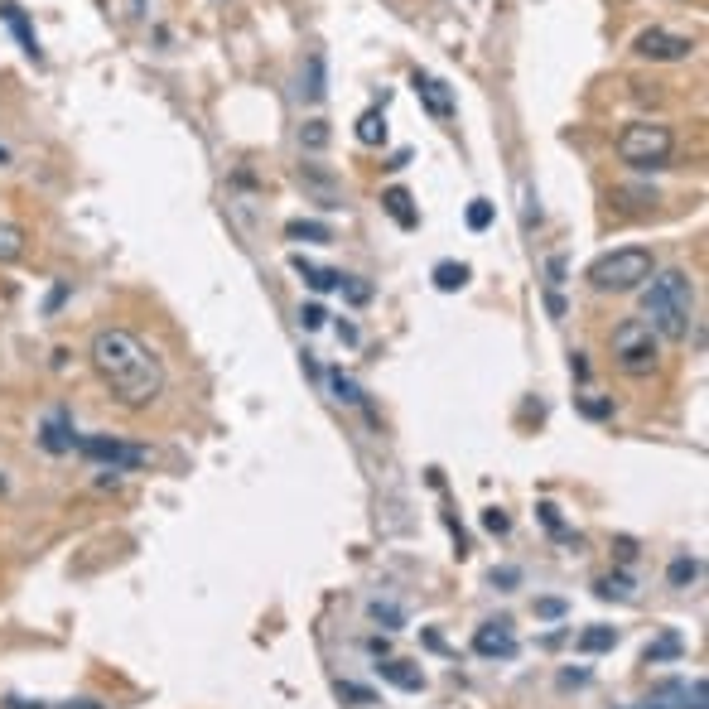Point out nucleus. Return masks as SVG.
<instances>
[{
    "mask_svg": "<svg viewBox=\"0 0 709 709\" xmlns=\"http://www.w3.org/2000/svg\"><path fill=\"white\" fill-rule=\"evenodd\" d=\"M92 367H97V377L107 382V391L126 410H140V406H150V401H160L164 367L136 333H126V328H102V333L92 338Z\"/></svg>",
    "mask_w": 709,
    "mask_h": 709,
    "instance_id": "obj_1",
    "label": "nucleus"
},
{
    "mask_svg": "<svg viewBox=\"0 0 709 709\" xmlns=\"http://www.w3.org/2000/svg\"><path fill=\"white\" fill-rule=\"evenodd\" d=\"M642 314L647 328L666 343H685L690 324H695V285L685 271H652V285L642 295Z\"/></svg>",
    "mask_w": 709,
    "mask_h": 709,
    "instance_id": "obj_2",
    "label": "nucleus"
},
{
    "mask_svg": "<svg viewBox=\"0 0 709 709\" xmlns=\"http://www.w3.org/2000/svg\"><path fill=\"white\" fill-rule=\"evenodd\" d=\"M652 271H656V256L647 246H618V251L599 256L584 280H589L599 295H628L642 280H652Z\"/></svg>",
    "mask_w": 709,
    "mask_h": 709,
    "instance_id": "obj_3",
    "label": "nucleus"
},
{
    "mask_svg": "<svg viewBox=\"0 0 709 709\" xmlns=\"http://www.w3.org/2000/svg\"><path fill=\"white\" fill-rule=\"evenodd\" d=\"M676 150V131L661 121H632L618 131V160L628 169H666Z\"/></svg>",
    "mask_w": 709,
    "mask_h": 709,
    "instance_id": "obj_4",
    "label": "nucleus"
},
{
    "mask_svg": "<svg viewBox=\"0 0 709 709\" xmlns=\"http://www.w3.org/2000/svg\"><path fill=\"white\" fill-rule=\"evenodd\" d=\"M613 362L628 372V377H652L656 362H661V338H656L647 319H623L613 328Z\"/></svg>",
    "mask_w": 709,
    "mask_h": 709,
    "instance_id": "obj_5",
    "label": "nucleus"
},
{
    "mask_svg": "<svg viewBox=\"0 0 709 709\" xmlns=\"http://www.w3.org/2000/svg\"><path fill=\"white\" fill-rule=\"evenodd\" d=\"M78 454L92 459V464H111V468H145L150 464V449H145V444H126V439H111V435H82Z\"/></svg>",
    "mask_w": 709,
    "mask_h": 709,
    "instance_id": "obj_6",
    "label": "nucleus"
},
{
    "mask_svg": "<svg viewBox=\"0 0 709 709\" xmlns=\"http://www.w3.org/2000/svg\"><path fill=\"white\" fill-rule=\"evenodd\" d=\"M632 54L652 58V63H676V58L695 54V39H690V34H671V29H642V34L632 39Z\"/></svg>",
    "mask_w": 709,
    "mask_h": 709,
    "instance_id": "obj_7",
    "label": "nucleus"
},
{
    "mask_svg": "<svg viewBox=\"0 0 709 709\" xmlns=\"http://www.w3.org/2000/svg\"><path fill=\"white\" fill-rule=\"evenodd\" d=\"M705 700H709V690H705V681H661L642 700V705H632V709H705Z\"/></svg>",
    "mask_w": 709,
    "mask_h": 709,
    "instance_id": "obj_8",
    "label": "nucleus"
},
{
    "mask_svg": "<svg viewBox=\"0 0 709 709\" xmlns=\"http://www.w3.org/2000/svg\"><path fill=\"white\" fill-rule=\"evenodd\" d=\"M410 87H415V97L425 102V111L435 116V121H454V111H459V102H454V92H449V82L430 78V73H410Z\"/></svg>",
    "mask_w": 709,
    "mask_h": 709,
    "instance_id": "obj_9",
    "label": "nucleus"
},
{
    "mask_svg": "<svg viewBox=\"0 0 709 709\" xmlns=\"http://www.w3.org/2000/svg\"><path fill=\"white\" fill-rule=\"evenodd\" d=\"M473 652L478 656H502V661H512L517 656V637H512V623L507 618H492L483 628L473 632Z\"/></svg>",
    "mask_w": 709,
    "mask_h": 709,
    "instance_id": "obj_10",
    "label": "nucleus"
},
{
    "mask_svg": "<svg viewBox=\"0 0 709 709\" xmlns=\"http://www.w3.org/2000/svg\"><path fill=\"white\" fill-rule=\"evenodd\" d=\"M39 444H44L49 454H68V449H78V435H73V415H68V410H54V415L44 420V430H39Z\"/></svg>",
    "mask_w": 709,
    "mask_h": 709,
    "instance_id": "obj_11",
    "label": "nucleus"
},
{
    "mask_svg": "<svg viewBox=\"0 0 709 709\" xmlns=\"http://www.w3.org/2000/svg\"><path fill=\"white\" fill-rule=\"evenodd\" d=\"M324 54H319V49H314V54H309V63H304V78H300V97L304 102H309V107H319V102H324L328 97V78H324Z\"/></svg>",
    "mask_w": 709,
    "mask_h": 709,
    "instance_id": "obj_12",
    "label": "nucleus"
},
{
    "mask_svg": "<svg viewBox=\"0 0 709 709\" xmlns=\"http://www.w3.org/2000/svg\"><path fill=\"white\" fill-rule=\"evenodd\" d=\"M300 184L309 193H319L324 208H343V203H338V179H333L328 169H319V164H300Z\"/></svg>",
    "mask_w": 709,
    "mask_h": 709,
    "instance_id": "obj_13",
    "label": "nucleus"
},
{
    "mask_svg": "<svg viewBox=\"0 0 709 709\" xmlns=\"http://www.w3.org/2000/svg\"><path fill=\"white\" fill-rule=\"evenodd\" d=\"M382 208L391 213V222H396V227H406V232H415V227H420V208H415V198H410L406 189H386L382 193Z\"/></svg>",
    "mask_w": 709,
    "mask_h": 709,
    "instance_id": "obj_14",
    "label": "nucleus"
},
{
    "mask_svg": "<svg viewBox=\"0 0 709 709\" xmlns=\"http://www.w3.org/2000/svg\"><path fill=\"white\" fill-rule=\"evenodd\" d=\"M377 676L391 681L396 690H425V671L410 666V661H391V656H386V661H377Z\"/></svg>",
    "mask_w": 709,
    "mask_h": 709,
    "instance_id": "obj_15",
    "label": "nucleus"
},
{
    "mask_svg": "<svg viewBox=\"0 0 709 709\" xmlns=\"http://www.w3.org/2000/svg\"><path fill=\"white\" fill-rule=\"evenodd\" d=\"M290 266L309 280V290H319V295H328V290H343V275L338 271H324V266H309L304 256H290Z\"/></svg>",
    "mask_w": 709,
    "mask_h": 709,
    "instance_id": "obj_16",
    "label": "nucleus"
},
{
    "mask_svg": "<svg viewBox=\"0 0 709 709\" xmlns=\"http://www.w3.org/2000/svg\"><path fill=\"white\" fill-rule=\"evenodd\" d=\"M464 285H468V266H464V261H439V266H435V290L454 295V290H464Z\"/></svg>",
    "mask_w": 709,
    "mask_h": 709,
    "instance_id": "obj_17",
    "label": "nucleus"
},
{
    "mask_svg": "<svg viewBox=\"0 0 709 709\" xmlns=\"http://www.w3.org/2000/svg\"><path fill=\"white\" fill-rule=\"evenodd\" d=\"M357 140H362V145H386V116L377 107L357 116Z\"/></svg>",
    "mask_w": 709,
    "mask_h": 709,
    "instance_id": "obj_18",
    "label": "nucleus"
},
{
    "mask_svg": "<svg viewBox=\"0 0 709 709\" xmlns=\"http://www.w3.org/2000/svg\"><path fill=\"white\" fill-rule=\"evenodd\" d=\"M584 656H594V652H613L618 647V628H589V632H579V642H574Z\"/></svg>",
    "mask_w": 709,
    "mask_h": 709,
    "instance_id": "obj_19",
    "label": "nucleus"
},
{
    "mask_svg": "<svg viewBox=\"0 0 709 709\" xmlns=\"http://www.w3.org/2000/svg\"><path fill=\"white\" fill-rule=\"evenodd\" d=\"M285 237H290V242H319V246L333 242V232H328L324 222H300V218L285 222Z\"/></svg>",
    "mask_w": 709,
    "mask_h": 709,
    "instance_id": "obj_20",
    "label": "nucleus"
},
{
    "mask_svg": "<svg viewBox=\"0 0 709 709\" xmlns=\"http://www.w3.org/2000/svg\"><path fill=\"white\" fill-rule=\"evenodd\" d=\"M20 256H25V232L10 227V222H0V266H10V261H20Z\"/></svg>",
    "mask_w": 709,
    "mask_h": 709,
    "instance_id": "obj_21",
    "label": "nucleus"
},
{
    "mask_svg": "<svg viewBox=\"0 0 709 709\" xmlns=\"http://www.w3.org/2000/svg\"><path fill=\"white\" fill-rule=\"evenodd\" d=\"M666 579H671L676 589L695 584V579H700V560H695V555H676V560H671V570H666Z\"/></svg>",
    "mask_w": 709,
    "mask_h": 709,
    "instance_id": "obj_22",
    "label": "nucleus"
},
{
    "mask_svg": "<svg viewBox=\"0 0 709 709\" xmlns=\"http://www.w3.org/2000/svg\"><path fill=\"white\" fill-rule=\"evenodd\" d=\"M0 15H5V20H10V25H15V34H20V44H25V54L34 58V63H39V44H34V34H29L25 15H20V10H15V5H0Z\"/></svg>",
    "mask_w": 709,
    "mask_h": 709,
    "instance_id": "obj_23",
    "label": "nucleus"
},
{
    "mask_svg": "<svg viewBox=\"0 0 709 709\" xmlns=\"http://www.w3.org/2000/svg\"><path fill=\"white\" fill-rule=\"evenodd\" d=\"M367 618H372V623H382V628H401V623H406V613H401L396 603H382V599L367 603Z\"/></svg>",
    "mask_w": 709,
    "mask_h": 709,
    "instance_id": "obj_24",
    "label": "nucleus"
},
{
    "mask_svg": "<svg viewBox=\"0 0 709 709\" xmlns=\"http://www.w3.org/2000/svg\"><path fill=\"white\" fill-rule=\"evenodd\" d=\"M300 145H304V150H324V145H328V121H319V116H314V121H304V126H300Z\"/></svg>",
    "mask_w": 709,
    "mask_h": 709,
    "instance_id": "obj_25",
    "label": "nucleus"
},
{
    "mask_svg": "<svg viewBox=\"0 0 709 709\" xmlns=\"http://www.w3.org/2000/svg\"><path fill=\"white\" fill-rule=\"evenodd\" d=\"M492 218H497V208H492L488 198H473V203H468V227H473V232H488Z\"/></svg>",
    "mask_w": 709,
    "mask_h": 709,
    "instance_id": "obj_26",
    "label": "nucleus"
},
{
    "mask_svg": "<svg viewBox=\"0 0 709 709\" xmlns=\"http://www.w3.org/2000/svg\"><path fill=\"white\" fill-rule=\"evenodd\" d=\"M328 382H333V391H338V401H343V406H362V391H357L353 377H343V372H328Z\"/></svg>",
    "mask_w": 709,
    "mask_h": 709,
    "instance_id": "obj_27",
    "label": "nucleus"
},
{
    "mask_svg": "<svg viewBox=\"0 0 709 709\" xmlns=\"http://www.w3.org/2000/svg\"><path fill=\"white\" fill-rule=\"evenodd\" d=\"M599 594L603 599H632V579L628 574H608V579H599Z\"/></svg>",
    "mask_w": 709,
    "mask_h": 709,
    "instance_id": "obj_28",
    "label": "nucleus"
},
{
    "mask_svg": "<svg viewBox=\"0 0 709 709\" xmlns=\"http://www.w3.org/2000/svg\"><path fill=\"white\" fill-rule=\"evenodd\" d=\"M333 690H338V700H353V705H377V695H372V690H362V685H353V681H338Z\"/></svg>",
    "mask_w": 709,
    "mask_h": 709,
    "instance_id": "obj_29",
    "label": "nucleus"
},
{
    "mask_svg": "<svg viewBox=\"0 0 709 709\" xmlns=\"http://www.w3.org/2000/svg\"><path fill=\"white\" fill-rule=\"evenodd\" d=\"M666 656H681V637L676 632H666L656 647H647V661H666Z\"/></svg>",
    "mask_w": 709,
    "mask_h": 709,
    "instance_id": "obj_30",
    "label": "nucleus"
},
{
    "mask_svg": "<svg viewBox=\"0 0 709 709\" xmlns=\"http://www.w3.org/2000/svg\"><path fill=\"white\" fill-rule=\"evenodd\" d=\"M324 319H328L324 304H304V309H300V324L309 328V333H314V328H324Z\"/></svg>",
    "mask_w": 709,
    "mask_h": 709,
    "instance_id": "obj_31",
    "label": "nucleus"
},
{
    "mask_svg": "<svg viewBox=\"0 0 709 709\" xmlns=\"http://www.w3.org/2000/svg\"><path fill=\"white\" fill-rule=\"evenodd\" d=\"M483 526H488L492 536H507V531H512V521L502 517V512H497V507H492V512H483Z\"/></svg>",
    "mask_w": 709,
    "mask_h": 709,
    "instance_id": "obj_32",
    "label": "nucleus"
},
{
    "mask_svg": "<svg viewBox=\"0 0 709 709\" xmlns=\"http://www.w3.org/2000/svg\"><path fill=\"white\" fill-rule=\"evenodd\" d=\"M536 613H541V618H565V599H541Z\"/></svg>",
    "mask_w": 709,
    "mask_h": 709,
    "instance_id": "obj_33",
    "label": "nucleus"
},
{
    "mask_svg": "<svg viewBox=\"0 0 709 709\" xmlns=\"http://www.w3.org/2000/svg\"><path fill=\"white\" fill-rule=\"evenodd\" d=\"M536 512H541V521H546V526H550V531H555V536H565V526H560V517H555V507H550V502H541Z\"/></svg>",
    "mask_w": 709,
    "mask_h": 709,
    "instance_id": "obj_34",
    "label": "nucleus"
},
{
    "mask_svg": "<svg viewBox=\"0 0 709 709\" xmlns=\"http://www.w3.org/2000/svg\"><path fill=\"white\" fill-rule=\"evenodd\" d=\"M584 415H594V420H603V415H613V406H608V401H584Z\"/></svg>",
    "mask_w": 709,
    "mask_h": 709,
    "instance_id": "obj_35",
    "label": "nucleus"
},
{
    "mask_svg": "<svg viewBox=\"0 0 709 709\" xmlns=\"http://www.w3.org/2000/svg\"><path fill=\"white\" fill-rule=\"evenodd\" d=\"M521 574L512 570V565H507V570H492V584H517Z\"/></svg>",
    "mask_w": 709,
    "mask_h": 709,
    "instance_id": "obj_36",
    "label": "nucleus"
},
{
    "mask_svg": "<svg viewBox=\"0 0 709 709\" xmlns=\"http://www.w3.org/2000/svg\"><path fill=\"white\" fill-rule=\"evenodd\" d=\"M367 652H372V656H386V652H391V642H386V637H367Z\"/></svg>",
    "mask_w": 709,
    "mask_h": 709,
    "instance_id": "obj_37",
    "label": "nucleus"
},
{
    "mask_svg": "<svg viewBox=\"0 0 709 709\" xmlns=\"http://www.w3.org/2000/svg\"><path fill=\"white\" fill-rule=\"evenodd\" d=\"M589 681V671H565V676H560V685H584Z\"/></svg>",
    "mask_w": 709,
    "mask_h": 709,
    "instance_id": "obj_38",
    "label": "nucleus"
},
{
    "mask_svg": "<svg viewBox=\"0 0 709 709\" xmlns=\"http://www.w3.org/2000/svg\"><path fill=\"white\" fill-rule=\"evenodd\" d=\"M560 280H565V261L555 256V261H550V285H560Z\"/></svg>",
    "mask_w": 709,
    "mask_h": 709,
    "instance_id": "obj_39",
    "label": "nucleus"
},
{
    "mask_svg": "<svg viewBox=\"0 0 709 709\" xmlns=\"http://www.w3.org/2000/svg\"><path fill=\"white\" fill-rule=\"evenodd\" d=\"M570 367H574V377H579V382L589 377V362H584V353H574V362H570Z\"/></svg>",
    "mask_w": 709,
    "mask_h": 709,
    "instance_id": "obj_40",
    "label": "nucleus"
},
{
    "mask_svg": "<svg viewBox=\"0 0 709 709\" xmlns=\"http://www.w3.org/2000/svg\"><path fill=\"white\" fill-rule=\"evenodd\" d=\"M5 160H10V150H5V145H0V164H5Z\"/></svg>",
    "mask_w": 709,
    "mask_h": 709,
    "instance_id": "obj_41",
    "label": "nucleus"
}]
</instances>
